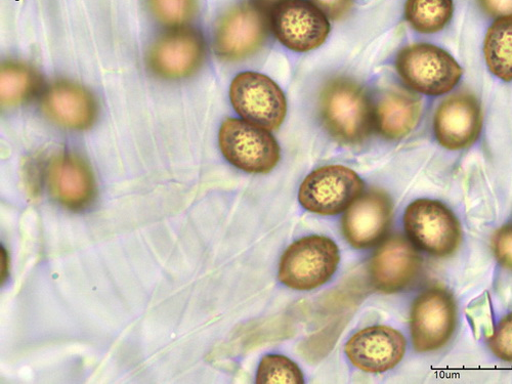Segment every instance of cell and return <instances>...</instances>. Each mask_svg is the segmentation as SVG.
<instances>
[{
	"instance_id": "1",
	"label": "cell",
	"mask_w": 512,
	"mask_h": 384,
	"mask_svg": "<svg viewBox=\"0 0 512 384\" xmlns=\"http://www.w3.org/2000/svg\"><path fill=\"white\" fill-rule=\"evenodd\" d=\"M322 123L340 144L358 145L374 128V106L356 81L338 77L328 81L319 101Z\"/></svg>"
},
{
	"instance_id": "2",
	"label": "cell",
	"mask_w": 512,
	"mask_h": 384,
	"mask_svg": "<svg viewBox=\"0 0 512 384\" xmlns=\"http://www.w3.org/2000/svg\"><path fill=\"white\" fill-rule=\"evenodd\" d=\"M396 69L408 88L433 97L453 91L463 74L448 52L429 44L404 48L397 56Z\"/></svg>"
},
{
	"instance_id": "3",
	"label": "cell",
	"mask_w": 512,
	"mask_h": 384,
	"mask_svg": "<svg viewBox=\"0 0 512 384\" xmlns=\"http://www.w3.org/2000/svg\"><path fill=\"white\" fill-rule=\"evenodd\" d=\"M340 262L337 245L331 239L313 235L291 244L282 256L279 280L295 290H312L327 283Z\"/></svg>"
},
{
	"instance_id": "4",
	"label": "cell",
	"mask_w": 512,
	"mask_h": 384,
	"mask_svg": "<svg viewBox=\"0 0 512 384\" xmlns=\"http://www.w3.org/2000/svg\"><path fill=\"white\" fill-rule=\"evenodd\" d=\"M404 227L414 246L437 258L452 255L462 238L454 213L436 200L419 199L411 203L405 211Z\"/></svg>"
},
{
	"instance_id": "5",
	"label": "cell",
	"mask_w": 512,
	"mask_h": 384,
	"mask_svg": "<svg viewBox=\"0 0 512 384\" xmlns=\"http://www.w3.org/2000/svg\"><path fill=\"white\" fill-rule=\"evenodd\" d=\"M219 143L225 158L249 174H268L280 161V147L270 131L246 120H225Z\"/></svg>"
},
{
	"instance_id": "6",
	"label": "cell",
	"mask_w": 512,
	"mask_h": 384,
	"mask_svg": "<svg viewBox=\"0 0 512 384\" xmlns=\"http://www.w3.org/2000/svg\"><path fill=\"white\" fill-rule=\"evenodd\" d=\"M230 98L244 120L267 131H277L285 120V95L279 85L264 74L244 72L237 75L231 84Z\"/></svg>"
},
{
	"instance_id": "7",
	"label": "cell",
	"mask_w": 512,
	"mask_h": 384,
	"mask_svg": "<svg viewBox=\"0 0 512 384\" xmlns=\"http://www.w3.org/2000/svg\"><path fill=\"white\" fill-rule=\"evenodd\" d=\"M363 190L364 183L354 170L343 165H327L305 179L298 200L317 215L335 216L348 209Z\"/></svg>"
},
{
	"instance_id": "8",
	"label": "cell",
	"mask_w": 512,
	"mask_h": 384,
	"mask_svg": "<svg viewBox=\"0 0 512 384\" xmlns=\"http://www.w3.org/2000/svg\"><path fill=\"white\" fill-rule=\"evenodd\" d=\"M457 319L452 294L434 287L421 293L413 304L410 327L414 349L419 353L435 352L449 343Z\"/></svg>"
},
{
	"instance_id": "9",
	"label": "cell",
	"mask_w": 512,
	"mask_h": 384,
	"mask_svg": "<svg viewBox=\"0 0 512 384\" xmlns=\"http://www.w3.org/2000/svg\"><path fill=\"white\" fill-rule=\"evenodd\" d=\"M271 20L254 4L232 8L220 20L215 37L217 55L226 61H239L259 52L268 38Z\"/></svg>"
},
{
	"instance_id": "10",
	"label": "cell",
	"mask_w": 512,
	"mask_h": 384,
	"mask_svg": "<svg viewBox=\"0 0 512 384\" xmlns=\"http://www.w3.org/2000/svg\"><path fill=\"white\" fill-rule=\"evenodd\" d=\"M271 27L281 44L297 53L320 48L330 33L328 17L308 0H282L273 10Z\"/></svg>"
},
{
	"instance_id": "11",
	"label": "cell",
	"mask_w": 512,
	"mask_h": 384,
	"mask_svg": "<svg viewBox=\"0 0 512 384\" xmlns=\"http://www.w3.org/2000/svg\"><path fill=\"white\" fill-rule=\"evenodd\" d=\"M205 44L193 29L179 28L155 41L148 56L151 70L161 78L183 79L195 74L203 64Z\"/></svg>"
},
{
	"instance_id": "12",
	"label": "cell",
	"mask_w": 512,
	"mask_h": 384,
	"mask_svg": "<svg viewBox=\"0 0 512 384\" xmlns=\"http://www.w3.org/2000/svg\"><path fill=\"white\" fill-rule=\"evenodd\" d=\"M483 130V112L471 93L461 92L444 100L434 117V132L438 143L451 151L473 146Z\"/></svg>"
},
{
	"instance_id": "13",
	"label": "cell",
	"mask_w": 512,
	"mask_h": 384,
	"mask_svg": "<svg viewBox=\"0 0 512 384\" xmlns=\"http://www.w3.org/2000/svg\"><path fill=\"white\" fill-rule=\"evenodd\" d=\"M422 260L414 244L395 235L375 251L370 264L373 286L383 293H396L409 287L418 277Z\"/></svg>"
},
{
	"instance_id": "14",
	"label": "cell",
	"mask_w": 512,
	"mask_h": 384,
	"mask_svg": "<svg viewBox=\"0 0 512 384\" xmlns=\"http://www.w3.org/2000/svg\"><path fill=\"white\" fill-rule=\"evenodd\" d=\"M406 353V339L389 326H372L356 333L346 346L351 363L368 373L395 368Z\"/></svg>"
},
{
	"instance_id": "15",
	"label": "cell",
	"mask_w": 512,
	"mask_h": 384,
	"mask_svg": "<svg viewBox=\"0 0 512 384\" xmlns=\"http://www.w3.org/2000/svg\"><path fill=\"white\" fill-rule=\"evenodd\" d=\"M392 216L390 196L380 190H370L347 209L343 219L344 235L355 248H370L387 235Z\"/></svg>"
},
{
	"instance_id": "16",
	"label": "cell",
	"mask_w": 512,
	"mask_h": 384,
	"mask_svg": "<svg viewBox=\"0 0 512 384\" xmlns=\"http://www.w3.org/2000/svg\"><path fill=\"white\" fill-rule=\"evenodd\" d=\"M41 109L56 124L72 131L89 130L98 115L93 95L81 85L67 80L51 85L42 96Z\"/></svg>"
},
{
	"instance_id": "17",
	"label": "cell",
	"mask_w": 512,
	"mask_h": 384,
	"mask_svg": "<svg viewBox=\"0 0 512 384\" xmlns=\"http://www.w3.org/2000/svg\"><path fill=\"white\" fill-rule=\"evenodd\" d=\"M47 184L51 196L72 210L90 205L96 193L91 168L73 154H60L52 159L47 170Z\"/></svg>"
},
{
	"instance_id": "18",
	"label": "cell",
	"mask_w": 512,
	"mask_h": 384,
	"mask_svg": "<svg viewBox=\"0 0 512 384\" xmlns=\"http://www.w3.org/2000/svg\"><path fill=\"white\" fill-rule=\"evenodd\" d=\"M422 102L415 94L394 88L384 92L374 106V128L388 140H401L417 126Z\"/></svg>"
},
{
	"instance_id": "19",
	"label": "cell",
	"mask_w": 512,
	"mask_h": 384,
	"mask_svg": "<svg viewBox=\"0 0 512 384\" xmlns=\"http://www.w3.org/2000/svg\"><path fill=\"white\" fill-rule=\"evenodd\" d=\"M484 55L491 73L505 82L512 81V16L497 18L488 29Z\"/></svg>"
},
{
	"instance_id": "20",
	"label": "cell",
	"mask_w": 512,
	"mask_h": 384,
	"mask_svg": "<svg viewBox=\"0 0 512 384\" xmlns=\"http://www.w3.org/2000/svg\"><path fill=\"white\" fill-rule=\"evenodd\" d=\"M41 79L30 66L6 62L0 71V101L5 107H16L30 101L39 91Z\"/></svg>"
},
{
	"instance_id": "21",
	"label": "cell",
	"mask_w": 512,
	"mask_h": 384,
	"mask_svg": "<svg viewBox=\"0 0 512 384\" xmlns=\"http://www.w3.org/2000/svg\"><path fill=\"white\" fill-rule=\"evenodd\" d=\"M453 0H407L405 18L417 32L433 34L442 31L452 20Z\"/></svg>"
},
{
	"instance_id": "22",
	"label": "cell",
	"mask_w": 512,
	"mask_h": 384,
	"mask_svg": "<svg viewBox=\"0 0 512 384\" xmlns=\"http://www.w3.org/2000/svg\"><path fill=\"white\" fill-rule=\"evenodd\" d=\"M304 382L301 368L281 355L264 357L256 374V383L259 384H303Z\"/></svg>"
},
{
	"instance_id": "23",
	"label": "cell",
	"mask_w": 512,
	"mask_h": 384,
	"mask_svg": "<svg viewBox=\"0 0 512 384\" xmlns=\"http://www.w3.org/2000/svg\"><path fill=\"white\" fill-rule=\"evenodd\" d=\"M153 15L166 26L188 23L196 11V0H149Z\"/></svg>"
},
{
	"instance_id": "24",
	"label": "cell",
	"mask_w": 512,
	"mask_h": 384,
	"mask_svg": "<svg viewBox=\"0 0 512 384\" xmlns=\"http://www.w3.org/2000/svg\"><path fill=\"white\" fill-rule=\"evenodd\" d=\"M489 345L497 358L512 363V313L500 321L490 337Z\"/></svg>"
},
{
	"instance_id": "25",
	"label": "cell",
	"mask_w": 512,
	"mask_h": 384,
	"mask_svg": "<svg viewBox=\"0 0 512 384\" xmlns=\"http://www.w3.org/2000/svg\"><path fill=\"white\" fill-rule=\"evenodd\" d=\"M492 249L498 263L512 271V224L502 227L495 233Z\"/></svg>"
},
{
	"instance_id": "26",
	"label": "cell",
	"mask_w": 512,
	"mask_h": 384,
	"mask_svg": "<svg viewBox=\"0 0 512 384\" xmlns=\"http://www.w3.org/2000/svg\"><path fill=\"white\" fill-rule=\"evenodd\" d=\"M329 19L340 20L352 10L354 0H311Z\"/></svg>"
},
{
	"instance_id": "27",
	"label": "cell",
	"mask_w": 512,
	"mask_h": 384,
	"mask_svg": "<svg viewBox=\"0 0 512 384\" xmlns=\"http://www.w3.org/2000/svg\"><path fill=\"white\" fill-rule=\"evenodd\" d=\"M478 3L483 12L490 17L512 16V0H478Z\"/></svg>"
},
{
	"instance_id": "28",
	"label": "cell",
	"mask_w": 512,
	"mask_h": 384,
	"mask_svg": "<svg viewBox=\"0 0 512 384\" xmlns=\"http://www.w3.org/2000/svg\"><path fill=\"white\" fill-rule=\"evenodd\" d=\"M261 3L271 6V5H277L282 2V0H260Z\"/></svg>"
}]
</instances>
